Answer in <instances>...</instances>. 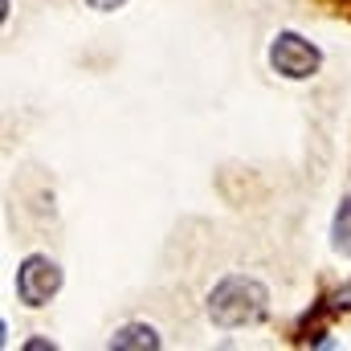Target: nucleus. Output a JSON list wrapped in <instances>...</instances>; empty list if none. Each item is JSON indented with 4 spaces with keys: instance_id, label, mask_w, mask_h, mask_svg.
<instances>
[{
    "instance_id": "nucleus-5",
    "label": "nucleus",
    "mask_w": 351,
    "mask_h": 351,
    "mask_svg": "<svg viewBox=\"0 0 351 351\" xmlns=\"http://www.w3.org/2000/svg\"><path fill=\"white\" fill-rule=\"evenodd\" d=\"M331 237H335V250L351 262V196L339 204V213H335V229H331Z\"/></svg>"
},
{
    "instance_id": "nucleus-7",
    "label": "nucleus",
    "mask_w": 351,
    "mask_h": 351,
    "mask_svg": "<svg viewBox=\"0 0 351 351\" xmlns=\"http://www.w3.org/2000/svg\"><path fill=\"white\" fill-rule=\"evenodd\" d=\"M86 4L94 8V12H114V8H123L127 0H86Z\"/></svg>"
},
{
    "instance_id": "nucleus-8",
    "label": "nucleus",
    "mask_w": 351,
    "mask_h": 351,
    "mask_svg": "<svg viewBox=\"0 0 351 351\" xmlns=\"http://www.w3.org/2000/svg\"><path fill=\"white\" fill-rule=\"evenodd\" d=\"M25 348H29V351H53V343H49V339H29Z\"/></svg>"
},
{
    "instance_id": "nucleus-1",
    "label": "nucleus",
    "mask_w": 351,
    "mask_h": 351,
    "mask_svg": "<svg viewBox=\"0 0 351 351\" xmlns=\"http://www.w3.org/2000/svg\"><path fill=\"white\" fill-rule=\"evenodd\" d=\"M265 311H269V294L258 278H245V274H229L213 286L208 294V319L225 331L233 327H254L262 323Z\"/></svg>"
},
{
    "instance_id": "nucleus-4",
    "label": "nucleus",
    "mask_w": 351,
    "mask_h": 351,
    "mask_svg": "<svg viewBox=\"0 0 351 351\" xmlns=\"http://www.w3.org/2000/svg\"><path fill=\"white\" fill-rule=\"evenodd\" d=\"M156 348H160V335L147 323H127L110 335V351H156Z\"/></svg>"
},
{
    "instance_id": "nucleus-3",
    "label": "nucleus",
    "mask_w": 351,
    "mask_h": 351,
    "mask_svg": "<svg viewBox=\"0 0 351 351\" xmlns=\"http://www.w3.org/2000/svg\"><path fill=\"white\" fill-rule=\"evenodd\" d=\"M62 290V265L53 262L49 254H29L25 262L16 265V298L25 306H45L53 294Z\"/></svg>"
},
{
    "instance_id": "nucleus-6",
    "label": "nucleus",
    "mask_w": 351,
    "mask_h": 351,
    "mask_svg": "<svg viewBox=\"0 0 351 351\" xmlns=\"http://www.w3.org/2000/svg\"><path fill=\"white\" fill-rule=\"evenodd\" d=\"M323 311H351V286H343L339 294H331V298L323 302Z\"/></svg>"
},
{
    "instance_id": "nucleus-2",
    "label": "nucleus",
    "mask_w": 351,
    "mask_h": 351,
    "mask_svg": "<svg viewBox=\"0 0 351 351\" xmlns=\"http://www.w3.org/2000/svg\"><path fill=\"white\" fill-rule=\"evenodd\" d=\"M269 66H274V74H282V78H290V82H302V78H311V74H319V66H323V53L302 37V33H278L274 41H269Z\"/></svg>"
}]
</instances>
